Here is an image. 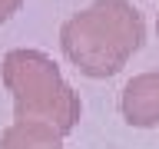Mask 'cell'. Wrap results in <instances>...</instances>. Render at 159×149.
<instances>
[{"mask_svg":"<svg viewBox=\"0 0 159 149\" xmlns=\"http://www.w3.org/2000/svg\"><path fill=\"white\" fill-rule=\"evenodd\" d=\"M156 37H159V17H156Z\"/></svg>","mask_w":159,"mask_h":149,"instance_id":"8992f818","label":"cell"},{"mask_svg":"<svg viewBox=\"0 0 159 149\" xmlns=\"http://www.w3.org/2000/svg\"><path fill=\"white\" fill-rule=\"evenodd\" d=\"M20 7H23V0H0V23H3V20H10Z\"/></svg>","mask_w":159,"mask_h":149,"instance_id":"5b68a950","label":"cell"},{"mask_svg":"<svg viewBox=\"0 0 159 149\" xmlns=\"http://www.w3.org/2000/svg\"><path fill=\"white\" fill-rule=\"evenodd\" d=\"M0 149H63V136L40 123H10L0 133Z\"/></svg>","mask_w":159,"mask_h":149,"instance_id":"277c9868","label":"cell"},{"mask_svg":"<svg viewBox=\"0 0 159 149\" xmlns=\"http://www.w3.org/2000/svg\"><path fill=\"white\" fill-rule=\"evenodd\" d=\"M119 109H123V119L136 129L159 126V70L129 79L119 96Z\"/></svg>","mask_w":159,"mask_h":149,"instance_id":"3957f363","label":"cell"},{"mask_svg":"<svg viewBox=\"0 0 159 149\" xmlns=\"http://www.w3.org/2000/svg\"><path fill=\"white\" fill-rule=\"evenodd\" d=\"M0 79L13 96V123H40L60 136H70L80 123L83 103L60 66L43 50L17 47L0 60Z\"/></svg>","mask_w":159,"mask_h":149,"instance_id":"7a4b0ae2","label":"cell"},{"mask_svg":"<svg viewBox=\"0 0 159 149\" xmlns=\"http://www.w3.org/2000/svg\"><path fill=\"white\" fill-rule=\"evenodd\" d=\"M146 40V20L129 0H96L60 27V47L80 73L116 76Z\"/></svg>","mask_w":159,"mask_h":149,"instance_id":"6da1fadb","label":"cell"}]
</instances>
